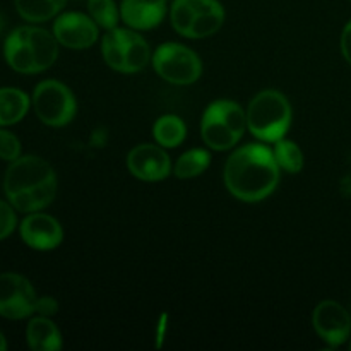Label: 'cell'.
<instances>
[{
    "label": "cell",
    "instance_id": "cell-18",
    "mask_svg": "<svg viewBox=\"0 0 351 351\" xmlns=\"http://www.w3.org/2000/svg\"><path fill=\"white\" fill-rule=\"evenodd\" d=\"M16 9L23 19L29 23H45L57 16L67 0H14Z\"/></svg>",
    "mask_w": 351,
    "mask_h": 351
},
{
    "label": "cell",
    "instance_id": "cell-10",
    "mask_svg": "<svg viewBox=\"0 0 351 351\" xmlns=\"http://www.w3.org/2000/svg\"><path fill=\"white\" fill-rule=\"evenodd\" d=\"M36 291L24 276L16 273L0 274V315L21 321L36 314Z\"/></svg>",
    "mask_w": 351,
    "mask_h": 351
},
{
    "label": "cell",
    "instance_id": "cell-20",
    "mask_svg": "<svg viewBox=\"0 0 351 351\" xmlns=\"http://www.w3.org/2000/svg\"><path fill=\"white\" fill-rule=\"evenodd\" d=\"M209 165H211V154H209V151L195 147V149L187 151V153H184L178 158L177 165L173 167V173L178 178L187 180V178H194L204 173L209 168Z\"/></svg>",
    "mask_w": 351,
    "mask_h": 351
},
{
    "label": "cell",
    "instance_id": "cell-14",
    "mask_svg": "<svg viewBox=\"0 0 351 351\" xmlns=\"http://www.w3.org/2000/svg\"><path fill=\"white\" fill-rule=\"evenodd\" d=\"M21 237L24 243L34 250H53L64 240L62 225L50 215L29 213L21 223Z\"/></svg>",
    "mask_w": 351,
    "mask_h": 351
},
{
    "label": "cell",
    "instance_id": "cell-11",
    "mask_svg": "<svg viewBox=\"0 0 351 351\" xmlns=\"http://www.w3.org/2000/svg\"><path fill=\"white\" fill-rule=\"evenodd\" d=\"M312 324L315 332L331 348H338L348 341L351 335V317L345 307L335 300H324L314 308Z\"/></svg>",
    "mask_w": 351,
    "mask_h": 351
},
{
    "label": "cell",
    "instance_id": "cell-12",
    "mask_svg": "<svg viewBox=\"0 0 351 351\" xmlns=\"http://www.w3.org/2000/svg\"><path fill=\"white\" fill-rule=\"evenodd\" d=\"M53 34L62 47L86 50L98 40V24L86 14L65 12L53 23Z\"/></svg>",
    "mask_w": 351,
    "mask_h": 351
},
{
    "label": "cell",
    "instance_id": "cell-21",
    "mask_svg": "<svg viewBox=\"0 0 351 351\" xmlns=\"http://www.w3.org/2000/svg\"><path fill=\"white\" fill-rule=\"evenodd\" d=\"M274 158L281 170L288 171V173H298L304 168V153L300 147L288 139H280L274 143L273 147Z\"/></svg>",
    "mask_w": 351,
    "mask_h": 351
},
{
    "label": "cell",
    "instance_id": "cell-24",
    "mask_svg": "<svg viewBox=\"0 0 351 351\" xmlns=\"http://www.w3.org/2000/svg\"><path fill=\"white\" fill-rule=\"evenodd\" d=\"M16 213L10 202L0 201V240L7 239L16 228Z\"/></svg>",
    "mask_w": 351,
    "mask_h": 351
},
{
    "label": "cell",
    "instance_id": "cell-17",
    "mask_svg": "<svg viewBox=\"0 0 351 351\" xmlns=\"http://www.w3.org/2000/svg\"><path fill=\"white\" fill-rule=\"evenodd\" d=\"M29 96L17 88H0V127L14 125L26 117Z\"/></svg>",
    "mask_w": 351,
    "mask_h": 351
},
{
    "label": "cell",
    "instance_id": "cell-6",
    "mask_svg": "<svg viewBox=\"0 0 351 351\" xmlns=\"http://www.w3.org/2000/svg\"><path fill=\"white\" fill-rule=\"evenodd\" d=\"M171 26L191 40L213 36L225 23V9L218 0H173Z\"/></svg>",
    "mask_w": 351,
    "mask_h": 351
},
{
    "label": "cell",
    "instance_id": "cell-5",
    "mask_svg": "<svg viewBox=\"0 0 351 351\" xmlns=\"http://www.w3.org/2000/svg\"><path fill=\"white\" fill-rule=\"evenodd\" d=\"M247 129V113L230 99H218L206 108L201 122L202 141L211 149H232L242 139Z\"/></svg>",
    "mask_w": 351,
    "mask_h": 351
},
{
    "label": "cell",
    "instance_id": "cell-25",
    "mask_svg": "<svg viewBox=\"0 0 351 351\" xmlns=\"http://www.w3.org/2000/svg\"><path fill=\"white\" fill-rule=\"evenodd\" d=\"M58 311V304L55 298L51 297H38V302H36V314L38 315H47V317H50V315H55Z\"/></svg>",
    "mask_w": 351,
    "mask_h": 351
},
{
    "label": "cell",
    "instance_id": "cell-9",
    "mask_svg": "<svg viewBox=\"0 0 351 351\" xmlns=\"http://www.w3.org/2000/svg\"><path fill=\"white\" fill-rule=\"evenodd\" d=\"M33 106L38 119L50 127L67 125L77 112V103L71 89L53 79H47L34 88Z\"/></svg>",
    "mask_w": 351,
    "mask_h": 351
},
{
    "label": "cell",
    "instance_id": "cell-19",
    "mask_svg": "<svg viewBox=\"0 0 351 351\" xmlns=\"http://www.w3.org/2000/svg\"><path fill=\"white\" fill-rule=\"evenodd\" d=\"M187 127L184 120L177 115H163L156 120L153 127V136L156 143L163 147H177L184 143Z\"/></svg>",
    "mask_w": 351,
    "mask_h": 351
},
{
    "label": "cell",
    "instance_id": "cell-15",
    "mask_svg": "<svg viewBox=\"0 0 351 351\" xmlns=\"http://www.w3.org/2000/svg\"><path fill=\"white\" fill-rule=\"evenodd\" d=\"M168 0H122L120 17L136 31H147L160 26L167 14Z\"/></svg>",
    "mask_w": 351,
    "mask_h": 351
},
{
    "label": "cell",
    "instance_id": "cell-29",
    "mask_svg": "<svg viewBox=\"0 0 351 351\" xmlns=\"http://www.w3.org/2000/svg\"><path fill=\"white\" fill-rule=\"evenodd\" d=\"M350 350H351V343H350Z\"/></svg>",
    "mask_w": 351,
    "mask_h": 351
},
{
    "label": "cell",
    "instance_id": "cell-1",
    "mask_svg": "<svg viewBox=\"0 0 351 351\" xmlns=\"http://www.w3.org/2000/svg\"><path fill=\"white\" fill-rule=\"evenodd\" d=\"M280 170L273 149L266 144H247L232 153L225 165V185L243 202L269 197L280 184Z\"/></svg>",
    "mask_w": 351,
    "mask_h": 351
},
{
    "label": "cell",
    "instance_id": "cell-26",
    "mask_svg": "<svg viewBox=\"0 0 351 351\" xmlns=\"http://www.w3.org/2000/svg\"><path fill=\"white\" fill-rule=\"evenodd\" d=\"M341 53L345 60L351 65V21L346 24L341 33Z\"/></svg>",
    "mask_w": 351,
    "mask_h": 351
},
{
    "label": "cell",
    "instance_id": "cell-3",
    "mask_svg": "<svg viewBox=\"0 0 351 351\" xmlns=\"http://www.w3.org/2000/svg\"><path fill=\"white\" fill-rule=\"evenodd\" d=\"M3 55L10 67L21 74H38L55 64L58 41L43 27L23 26L14 29L3 45Z\"/></svg>",
    "mask_w": 351,
    "mask_h": 351
},
{
    "label": "cell",
    "instance_id": "cell-7",
    "mask_svg": "<svg viewBox=\"0 0 351 351\" xmlns=\"http://www.w3.org/2000/svg\"><path fill=\"white\" fill-rule=\"evenodd\" d=\"M101 53L108 67L122 74L141 72L153 58L147 41L132 27L106 31L101 41Z\"/></svg>",
    "mask_w": 351,
    "mask_h": 351
},
{
    "label": "cell",
    "instance_id": "cell-28",
    "mask_svg": "<svg viewBox=\"0 0 351 351\" xmlns=\"http://www.w3.org/2000/svg\"><path fill=\"white\" fill-rule=\"evenodd\" d=\"M3 27H5V19H3V16L0 14V33L3 31Z\"/></svg>",
    "mask_w": 351,
    "mask_h": 351
},
{
    "label": "cell",
    "instance_id": "cell-13",
    "mask_svg": "<svg viewBox=\"0 0 351 351\" xmlns=\"http://www.w3.org/2000/svg\"><path fill=\"white\" fill-rule=\"evenodd\" d=\"M127 167L136 178L144 182H160L171 173V161L160 144H139L130 149Z\"/></svg>",
    "mask_w": 351,
    "mask_h": 351
},
{
    "label": "cell",
    "instance_id": "cell-4",
    "mask_svg": "<svg viewBox=\"0 0 351 351\" xmlns=\"http://www.w3.org/2000/svg\"><path fill=\"white\" fill-rule=\"evenodd\" d=\"M291 125V106L283 93L264 89L254 96L247 108V129L263 143H276Z\"/></svg>",
    "mask_w": 351,
    "mask_h": 351
},
{
    "label": "cell",
    "instance_id": "cell-16",
    "mask_svg": "<svg viewBox=\"0 0 351 351\" xmlns=\"http://www.w3.org/2000/svg\"><path fill=\"white\" fill-rule=\"evenodd\" d=\"M26 339L29 348L34 351H58L62 348L60 331L47 315L31 319L26 328Z\"/></svg>",
    "mask_w": 351,
    "mask_h": 351
},
{
    "label": "cell",
    "instance_id": "cell-2",
    "mask_svg": "<svg viewBox=\"0 0 351 351\" xmlns=\"http://www.w3.org/2000/svg\"><path fill=\"white\" fill-rule=\"evenodd\" d=\"M3 192L14 209L36 213L53 202L57 175L53 167L40 156H19L10 161L3 177Z\"/></svg>",
    "mask_w": 351,
    "mask_h": 351
},
{
    "label": "cell",
    "instance_id": "cell-8",
    "mask_svg": "<svg viewBox=\"0 0 351 351\" xmlns=\"http://www.w3.org/2000/svg\"><path fill=\"white\" fill-rule=\"evenodd\" d=\"M153 67L165 81L189 86L202 74V62L194 50L180 43H165L153 53Z\"/></svg>",
    "mask_w": 351,
    "mask_h": 351
},
{
    "label": "cell",
    "instance_id": "cell-27",
    "mask_svg": "<svg viewBox=\"0 0 351 351\" xmlns=\"http://www.w3.org/2000/svg\"><path fill=\"white\" fill-rule=\"evenodd\" d=\"M7 348V343H5V338H3V335L0 332V351H3Z\"/></svg>",
    "mask_w": 351,
    "mask_h": 351
},
{
    "label": "cell",
    "instance_id": "cell-23",
    "mask_svg": "<svg viewBox=\"0 0 351 351\" xmlns=\"http://www.w3.org/2000/svg\"><path fill=\"white\" fill-rule=\"evenodd\" d=\"M21 156V141L12 132L0 129V160L14 161Z\"/></svg>",
    "mask_w": 351,
    "mask_h": 351
},
{
    "label": "cell",
    "instance_id": "cell-22",
    "mask_svg": "<svg viewBox=\"0 0 351 351\" xmlns=\"http://www.w3.org/2000/svg\"><path fill=\"white\" fill-rule=\"evenodd\" d=\"M89 16L103 29L110 31L119 27L120 9L113 0H88Z\"/></svg>",
    "mask_w": 351,
    "mask_h": 351
}]
</instances>
